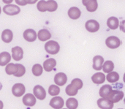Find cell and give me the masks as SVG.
I'll return each mask as SVG.
<instances>
[{"mask_svg": "<svg viewBox=\"0 0 125 109\" xmlns=\"http://www.w3.org/2000/svg\"><path fill=\"white\" fill-rule=\"evenodd\" d=\"M64 100L61 97H54L50 101V106L53 109H62L64 106Z\"/></svg>", "mask_w": 125, "mask_h": 109, "instance_id": "obj_13", "label": "cell"}, {"mask_svg": "<svg viewBox=\"0 0 125 109\" xmlns=\"http://www.w3.org/2000/svg\"><path fill=\"white\" fill-rule=\"evenodd\" d=\"M45 49L48 54L55 55L59 53L60 50V46L57 42L53 40H50L45 44Z\"/></svg>", "mask_w": 125, "mask_h": 109, "instance_id": "obj_1", "label": "cell"}, {"mask_svg": "<svg viewBox=\"0 0 125 109\" xmlns=\"http://www.w3.org/2000/svg\"><path fill=\"white\" fill-rule=\"evenodd\" d=\"M25 1L27 4H33L37 1V0H25Z\"/></svg>", "mask_w": 125, "mask_h": 109, "instance_id": "obj_37", "label": "cell"}, {"mask_svg": "<svg viewBox=\"0 0 125 109\" xmlns=\"http://www.w3.org/2000/svg\"><path fill=\"white\" fill-rule=\"evenodd\" d=\"M104 63V58L102 56H95L93 58V68L96 70L103 69V64Z\"/></svg>", "mask_w": 125, "mask_h": 109, "instance_id": "obj_15", "label": "cell"}, {"mask_svg": "<svg viewBox=\"0 0 125 109\" xmlns=\"http://www.w3.org/2000/svg\"><path fill=\"white\" fill-rule=\"evenodd\" d=\"M124 102H125V100H124Z\"/></svg>", "mask_w": 125, "mask_h": 109, "instance_id": "obj_43", "label": "cell"}, {"mask_svg": "<svg viewBox=\"0 0 125 109\" xmlns=\"http://www.w3.org/2000/svg\"><path fill=\"white\" fill-rule=\"evenodd\" d=\"M82 3L89 12L96 11L98 7L97 0H82Z\"/></svg>", "mask_w": 125, "mask_h": 109, "instance_id": "obj_9", "label": "cell"}, {"mask_svg": "<svg viewBox=\"0 0 125 109\" xmlns=\"http://www.w3.org/2000/svg\"><path fill=\"white\" fill-rule=\"evenodd\" d=\"M124 92L122 91H119V90H114V91H111V93L109 94V95L107 97L108 99H109L111 101H112L114 103H118L119 101H120L121 100L123 99L124 98Z\"/></svg>", "mask_w": 125, "mask_h": 109, "instance_id": "obj_4", "label": "cell"}, {"mask_svg": "<svg viewBox=\"0 0 125 109\" xmlns=\"http://www.w3.org/2000/svg\"><path fill=\"white\" fill-rule=\"evenodd\" d=\"M107 81L110 83H115L119 81V75L116 72H111L108 73V76L106 77Z\"/></svg>", "mask_w": 125, "mask_h": 109, "instance_id": "obj_26", "label": "cell"}, {"mask_svg": "<svg viewBox=\"0 0 125 109\" xmlns=\"http://www.w3.org/2000/svg\"><path fill=\"white\" fill-rule=\"evenodd\" d=\"M66 106H67V109H77L78 106V102L75 98H69V99H67V100L66 102Z\"/></svg>", "mask_w": 125, "mask_h": 109, "instance_id": "obj_27", "label": "cell"}, {"mask_svg": "<svg viewBox=\"0 0 125 109\" xmlns=\"http://www.w3.org/2000/svg\"><path fill=\"white\" fill-rule=\"evenodd\" d=\"M67 81V77L64 73H59L54 77V82L58 86H64Z\"/></svg>", "mask_w": 125, "mask_h": 109, "instance_id": "obj_12", "label": "cell"}, {"mask_svg": "<svg viewBox=\"0 0 125 109\" xmlns=\"http://www.w3.org/2000/svg\"><path fill=\"white\" fill-rule=\"evenodd\" d=\"M33 92H34V95L35 96V98H37V99L40 100H42L46 98V92L45 89L40 85L35 86L34 87Z\"/></svg>", "mask_w": 125, "mask_h": 109, "instance_id": "obj_6", "label": "cell"}, {"mask_svg": "<svg viewBox=\"0 0 125 109\" xmlns=\"http://www.w3.org/2000/svg\"><path fill=\"white\" fill-rule=\"evenodd\" d=\"M13 38L12 32L10 29H4L1 33V40L6 43H10Z\"/></svg>", "mask_w": 125, "mask_h": 109, "instance_id": "obj_20", "label": "cell"}, {"mask_svg": "<svg viewBox=\"0 0 125 109\" xmlns=\"http://www.w3.org/2000/svg\"><path fill=\"white\" fill-rule=\"evenodd\" d=\"M15 2L18 5H21V6H25V5L27 4V3L26 2L25 0H15Z\"/></svg>", "mask_w": 125, "mask_h": 109, "instance_id": "obj_36", "label": "cell"}, {"mask_svg": "<svg viewBox=\"0 0 125 109\" xmlns=\"http://www.w3.org/2000/svg\"><path fill=\"white\" fill-rule=\"evenodd\" d=\"M37 37H38V38H39V40L40 41L44 42V41H46V40H49L51 37V34L48 29H41V30H40L38 32Z\"/></svg>", "mask_w": 125, "mask_h": 109, "instance_id": "obj_18", "label": "cell"}, {"mask_svg": "<svg viewBox=\"0 0 125 109\" xmlns=\"http://www.w3.org/2000/svg\"><path fill=\"white\" fill-rule=\"evenodd\" d=\"M81 12L80 9H78L76 7H70L68 10V15L71 19H73V20L78 19L81 17Z\"/></svg>", "mask_w": 125, "mask_h": 109, "instance_id": "obj_17", "label": "cell"}, {"mask_svg": "<svg viewBox=\"0 0 125 109\" xmlns=\"http://www.w3.org/2000/svg\"><path fill=\"white\" fill-rule=\"evenodd\" d=\"M11 60V56L8 52H1L0 54V66H5Z\"/></svg>", "mask_w": 125, "mask_h": 109, "instance_id": "obj_22", "label": "cell"}, {"mask_svg": "<svg viewBox=\"0 0 125 109\" xmlns=\"http://www.w3.org/2000/svg\"><path fill=\"white\" fill-rule=\"evenodd\" d=\"M123 79H124V82L125 83V75H124V78H123Z\"/></svg>", "mask_w": 125, "mask_h": 109, "instance_id": "obj_41", "label": "cell"}, {"mask_svg": "<svg viewBox=\"0 0 125 109\" xmlns=\"http://www.w3.org/2000/svg\"><path fill=\"white\" fill-rule=\"evenodd\" d=\"M3 11L6 15H18L21 12V9L18 5L8 4L3 7Z\"/></svg>", "mask_w": 125, "mask_h": 109, "instance_id": "obj_2", "label": "cell"}, {"mask_svg": "<svg viewBox=\"0 0 125 109\" xmlns=\"http://www.w3.org/2000/svg\"><path fill=\"white\" fill-rule=\"evenodd\" d=\"M37 7L39 11L40 12H45L47 11V5H46V1L41 0L37 3Z\"/></svg>", "mask_w": 125, "mask_h": 109, "instance_id": "obj_33", "label": "cell"}, {"mask_svg": "<svg viewBox=\"0 0 125 109\" xmlns=\"http://www.w3.org/2000/svg\"><path fill=\"white\" fill-rule=\"evenodd\" d=\"M23 103L26 106H34L36 103V98L32 94H26L23 98Z\"/></svg>", "mask_w": 125, "mask_h": 109, "instance_id": "obj_11", "label": "cell"}, {"mask_svg": "<svg viewBox=\"0 0 125 109\" xmlns=\"http://www.w3.org/2000/svg\"><path fill=\"white\" fill-rule=\"evenodd\" d=\"M71 84H73L76 89H81L83 87V81L79 78H75L72 81Z\"/></svg>", "mask_w": 125, "mask_h": 109, "instance_id": "obj_34", "label": "cell"}, {"mask_svg": "<svg viewBox=\"0 0 125 109\" xmlns=\"http://www.w3.org/2000/svg\"><path fill=\"white\" fill-rule=\"evenodd\" d=\"M107 25L111 29H116L119 26V21L116 17H111L107 21Z\"/></svg>", "mask_w": 125, "mask_h": 109, "instance_id": "obj_21", "label": "cell"}, {"mask_svg": "<svg viewBox=\"0 0 125 109\" xmlns=\"http://www.w3.org/2000/svg\"><path fill=\"white\" fill-rule=\"evenodd\" d=\"M114 69V64L112 61L108 60V61L105 62L104 65H103V70L104 73H109L112 72Z\"/></svg>", "mask_w": 125, "mask_h": 109, "instance_id": "obj_25", "label": "cell"}, {"mask_svg": "<svg viewBox=\"0 0 125 109\" xmlns=\"http://www.w3.org/2000/svg\"><path fill=\"white\" fill-rule=\"evenodd\" d=\"M78 89H76L73 84H70L66 87L65 92H66V94L69 96H75L78 94Z\"/></svg>", "mask_w": 125, "mask_h": 109, "instance_id": "obj_29", "label": "cell"}, {"mask_svg": "<svg viewBox=\"0 0 125 109\" xmlns=\"http://www.w3.org/2000/svg\"><path fill=\"white\" fill-rule=\"evenodd\" d=\"M23 38L28 42H34L37 39V34L34 29H29L23 32Z\"/></svg>", "mask_w": 125, "mask_h": 109, "instance_id": "obj_14", "label": "cell"}, {"mask_svg": "<svg viewBox=\"0 0 125 109\" xmlns=\"http://www.w3.org/2000/svg\"><path fill=\"white\" fill-rule=\"evenodd\" d=\"M56 61L54 59L51 58L44 62L43 68L45 69L46 72H51L56 67Z\"/></svg>", "mask_w": 125, "mask_h": 109, "instance_id": "obj_16", "label": "cell"}, {"mask_svg": "<svg viewBox=\"0 0 125 109\" xmlns=\"http://www.w3.org/2000/svg\"><path fill=\"white\" fill-rule=\"evenodd\" d=\"M12 57L15 61H20L23 59V50L19 47L15 46L12 48Z\"/></svg>", "mask_w": 125, "mask_h": 109, "instance_id": "obj_10", "label": "cell"}, {"mask_svg": "<svg viewBox=\"0 0 125 109\" xmlns=\"http://www.w3.org/2000/svg\"><path fill=\"white\" fill-rule=\"evenodd\" d=\"M112 91V87L110 85H104L100 89V95L102 98H107L111 92Z\"/></svg>", "mask_w": 125, "mask_h": 109, "instance_id": "obj_24", "label": "cell"}, {"mask_svg": "<svg viewBox=\"0 0 125 109\" xmlns=\"http://www.w3.org/2000/svg\"><path fill=\"white\" fill-rule=\"evenodd\" d=\"M1 89H2V84H1L0 83V90H1Z\"/></svg>", "mask_w": 125, "mask_h": 109, "instance_id": "obj_40", "label": "cell"}, {"mask_svg": "<svg viewBox=\"0 0 125 109\" xmlns=\"http://www.w3.org/2000/svg\"><path fill=\"white\" fill-rule=\"evenodd\" d=\"M26 92V89L23 84H15L12 88V93L15 97H21Z\"/></svg>", "mask_w": 125, "mask_h": 109, "instance_id": "obj_5", "label": "cell"}, {"mask_svg": "<svg viewBox=\"0 0 125 109\" xmlns=\"http://www.w3.org/2000/svg\"><path fill=\"white\" fill-rule=\"evenodd\" d=\"M18 70L13 76H15V77H21V76H23L25 74V73H26V68L21 64H18Z\"/></svg>", "mask_w": 125, "mask_h": 109, "instance_id": "obj_32", "label": "cell"}, {"mask_svg": "<svg viewBox=\"0 0 125 109\" xmlns=\"http://www.w3.org/2000/svg\"><path fill=\"white\" fill-rule=\"evenodd\" d=\"M18 64L8 63L5 67V72L7 75H14L18 72Z\"/></svg>", "mask_w": 125, "mask_h": 109, "instance_id": "obj_23", "label": "cell"}, {"mask_svg": "<svg viewBox=\"0 0 125 109\" xmlns=\"http://www.w3.org/2000/svg\"><path fill=\"white\" fill-rule=\"evenodd\" d=\"M0 14H1V7H0Z\"/></svg>", "mask_w": 125, "mask_h": 109, "instance_id": "obj_42", "label": "cell"}, {"mask_svg": "<svg viewBox=\"0 0 125 109\" xmlns=\"http://www.w3.org/2000/svg\"><path fill=\"white\" fill-rule=\"evenodd\" d=\"M48 93L51 96H57L60 93V89L59 86L51 85L48 89Z\"/></svg>", "mask_w": 125, "mask_h": 109, "instance_id": "obj_30", "label": "cell"}, {"mask_svg": "<svg viewBox=\"0 0 125 109\" xmlns=\"http://www.w3.org/2000/svg\"><path fill=\"white\" fill-rule=\"evenodd\" d=\"M86 29L89 32H97L100 29V24L99 23L95 20H89L86 21L85 24Z\"/></svg>", "mask_w": 125, "mask_h": 109, "instance_id": "obj_7", "label": "cell"}, {"mask_svg": "<svg viewBox=\"0 0 125 109\" xmlns=\"http://www.w3.org/2000/svg\"><path fill=\"white\" fill-rule=\"evenodd\" d=\"M3 106H4L3 103H2V101H1V100H0V109H3Z\"/></svg>", "mask_w": 125, "mask_h": 109, "instance_id": "obj_39", "label": "cell"}, {"mask_svg": "<svg viewBox=\"0 0 125 109\" xmlns=\"http://www.w3.org/2000/svg\"><path fill=\"white\" fill-rule=\"evenodd\" d=\"M4 3H6V4H10L12 2L13 0H2Z\"/></svg>", "mask_w": 125, "mask_h": 109, "instance_id": "obj_38", "label": "cell"}, {"mask_svg": "<svg viewBox=\"0 0 125 109\" xmlns=\"http://www.w3.org/2000/svg\"><path fill=\"white\" fill-rule=\"evenodd\" d=\"M121 40L116 36H111L108 37L105 40L106 45L111 49H115L119 48L121 45Z\"/></svg>", "mask_w": 125, "mask_h": 109, "instance_id": "obj_3", "label": "cell"}, {"mask_svg": "<svg viewBox=\"0 0 125 109\" xmlns=\"http://www.w3.org/2000/svg\"><path fill=\"white\" fill-rule=\"evenodd\" d=\"M97 105L100 109H111L114 107V103L107 98H102L97 100Z\"/></svg>", "mask_w": 125, "mask_h": 109, "instance_id": "obj_8", "label": "cell"}, {"mask_svg": "<svg viewBox=\"0 0 125 109\" xmlns=\"http://www.w3.org/2000/svg\"><path fill=\"white\" fill-rule=\"evenodd\" d=\"M119 27H120V30L125 33V20H123L121 21Z\"/></svg>", "mask_w": 125, "mask_h": 109, "instance_id": "obj_35", "label": "cell"}, {"mask_svg": "<svg viewBox=\"0 0 125 109\" xmlns=\"http://www.w3.org/2000/svg\"><path fill=\"white\" fill-rule=\"evenodd\" d=\"M46 5H47V11H49V12H54L58 8V4L54 0L47 1Z\"/></svg>", "mask_w": 125, "mask_h": 109, "instance_id": "obj_28", "label": "cell"}, {"mask_svg": "<svg viewBox=\"0 0 125 109\" xmlns=\"http://www.w3.org/2000/svg\"><path fill=\"white\" fill-rule=\"evenodd\" d=\"M32 73L35 76H40L42 73V67L40 64H36L32 67Z\"/></svg>", "mask_w": 125, "mask_h": 109, "instance_id": "obj_31", "label": "cell"}, {"mask_svg": "<svg viewBox=\"0 0 125 109\" xmlns=\"http://www.w3.org/2000/svg\"><path fill=\"white\" fill-rule=\"evenodd\" d=\"M92 81L93 83H94L97 85L102 84L105 81V76L102 73H97L92 76Z\"/></svg>", "mask_w": 125, "mask_h": 109, "instance_id": "obj_19", "label": "cell"}]
</instances>
